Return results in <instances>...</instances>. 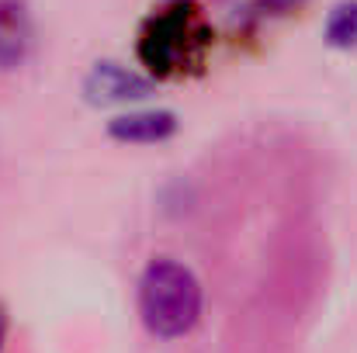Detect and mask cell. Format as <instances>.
Here are the masks:
<instances>
[{
  "instance_id": "6da1fadb",
  "label": "cell",
  "mask_w": 357,
  "mask_h": 353,
  "mask_svg": "<svg viewBox=\"0 0 357 353\" xmlns=\"http://www.w3.org/2000/svg\"><path fill=\"white\" fill-rule=\"evenodd\" d=\"M202 284L191 267L160 256L142 270L139 281V319L149 336L177 340L188 336L202 319Z\"/></svg>"
},
{
  "instance_id": "7a4b0ae2",
  "label": "cell",
  "mask_w": 357,
  "mask_h": 353,
  "mask_svg": "<svg viewBox=\"0 0 357 353\" xmlns=\"http://www.w3.org/2000/svg\"><path fill=\"white\" fill-rule=\"evenodd\" d=\"M195 42H202V28L195 24V10L188 3H174V7H163L160 14L149 17V24L139 38V56L149 70L170 73L181 63H188Z\"/></svg>"
},
{
  "instance_id": "3957f363",
  "label": "cell",
  "mask_w": 357,
  "mask_h": 353,
  "mask_svg": "<svg viewBox=\"0 0 357 353\" xmlns=\"http://www.w3.org/2000/svg\"><path fill=\"white\" fill-rule=\"evenodd\" d=\"M35 42V24L24 0H0V73L24 66Z\"/></svg>"
},
{
  "instance_id": "277c9868",
  "label": "cell",
  "mask_w": 357,
  "mask_h": 353,
  "mask_svg": "<svg viewBox=\"0 0 357 353\" xmlns=\"http://www.w3.org/2000/svg\"><path fill=\"white\" fill-rule=\"evenodd\" d=\"M108 132L112 139L128 146H153V142H167L177 132V118L170 111H132V115L115 118Z\"/></svg>"
},
{
  "instance_id": "5b68a950",
  "label": "cell",
  "mask_w": 357,
  "mask_h": 353,
  "mask_svg": "<svg viewBox=\"0 0 357 353\" xmlns=\"http://www.w3.org/2000/svg\"><path fill=\"white\" fill-rule=\"evenodd\" d=\"M87 91L101 101H132V97L149 94V80L119 66V63H98L91 80H87Z\"/></svg>"
},
{
  "instance_id": "8992f818",
  "label": "cell",
  "mask_w": 357,
  "mask_h": 353,
  "mask_svg": "<svg viewBox=\"0 0 357 353\" xmlns=\"http://www.w3.org/2000/svg\"><path fill=\"white\" fill-rule=\"evenodd\" d=\"M326 42L333 49H354L357 45V0H344L326 17Z\"/></svg>"
},
{
  "instance_id": "52a82bcc",
  "label": "cell",
  "mask_w": 357,
  "mask_h": 353,
  "mask_svg": "<svg viewBox=\"0 0 357 353\" xmlns=\"http://www.w3.org/2000/svg\"><path fill=\"white\" fill-rule=\"evenodd\" d=\"M298 3L302 0H257V10H264V14H284V10H291Z\"/></svg>"
},
{
  "instance_id": "ba28073f",
  "label": "cell",
  "mask_w": 357,
  "mask_h": 353,
  "mask_svg": "<svg viewBox=\"0 0 357 353\" xmlns=\"http://www.w3.org/2000/svg\"><path fill=\"white\" fill-rule=\"evenodd\" d=\"M3 340H7V315H3V308H0V347H3Z\"/></svg>"
}]
</instances>
